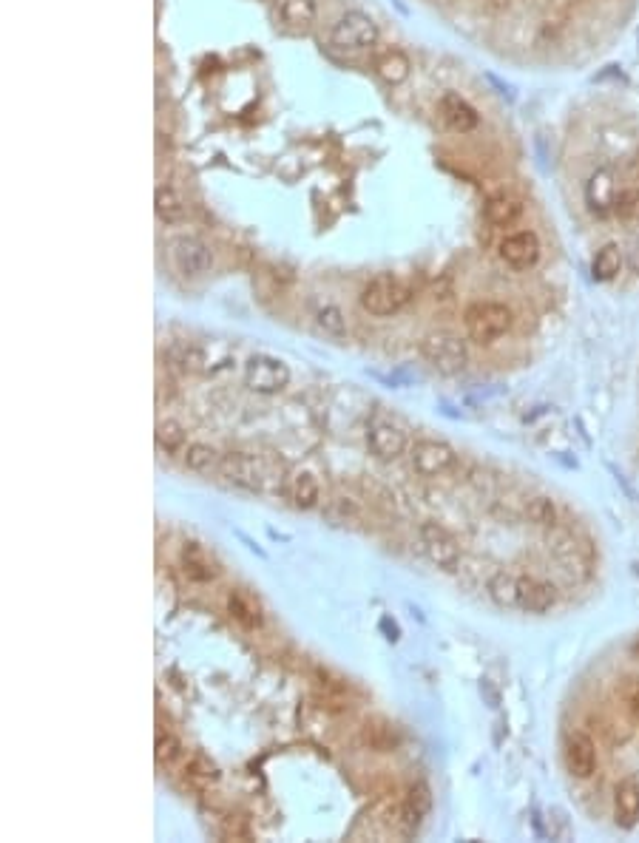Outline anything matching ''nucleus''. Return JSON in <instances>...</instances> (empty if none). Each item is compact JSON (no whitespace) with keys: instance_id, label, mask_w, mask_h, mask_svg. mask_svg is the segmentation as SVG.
<instances>
[{"instance_id":"1","label":"nucleus","mask_w":639,"mask_h":843,"mask_svg":"<svg viewBox=\"0 0 639 843\" xmlns=\"http://www.w3.org/2000/svg\"><path fill=\"white\" fill-rule=\"evenodd\" d=\"M515 313L500 301H475L463 313V327L475 344H495L497 338L512 330Z\"/></svg>"},{"instance_id":"2","label":"nucleus","mask_w":639,"mask_h":843,"mask_svg":"<svg viewBox=\"0 0 639 843\" xmlns=\"http://www.w3.org/2000/svg\"><path fill=\"white\" fill-rule=\"evenodd\" d=\"M412 299L409 287L398 276L392 273H378L373 279L367 281V287L361 290V307L370 313V316H395L401 313L404 307Z\"/></svg>"},{"instance_id":"3","label":"nucleus","mask_w":639,"mask_h":843,"mask_svg":"<svg viewBox=\"0 0 639 843\" xmlns=\"http://www.w3.org/2000/svg\"><path fill=\"white\" fill-rule=\"evenodd\" d=\"M378 43V23L364 12H344L330 29V46L344 54H361Z\"/></svg>"},{"instance_id":"4","label":"nucleus","mask_w":639,"mask_h":843,"mask_svg":"<svg viewBox=\"0 0 639 843\" xmlns=\"http://www.w3.org/2000/svg\"><path fill=\"white\" fill-rule=\"evenodd\" d=\"M409 460H412V469L418 472L421 477H444L446 472L455 469L458 463V452L444 443V440H415L409 446Z\"/></svg>"},{"instance_id":"5","label":"nucleus","mask_w":639,"mask_h":843,"mask_svg":"<svg viewBox=\"0 0 639 843\" xmlns=\"http://www.w3.org/2000/svg\"><path fill=\"white\" fill-rule=\"evenodd\" d=\"M424 358L441 372H461L469 361V350L458 335L452 333H432L421 341Z\"/></svg>"},{"instance_id":"6","label":"nucleus","mask_w":639,"mask_h":843,"mask_svg":"<svg viewBox=\"0 0 639 843\" xmlns=\"http://www.w3.org/2000/svg\"><path fill=\"white\" fill-rule=\"evenodd\" d=\"M171 262L185 279H199L213 270V253L211 247L196 236H177L171 242Z\"/></svg>"},{"instance_id":"7","label":"nucleus","mask_w":639,"mask_h":843,"mask_svg":"<svg viewBox=\"0 0 639 843\" xmlns=\"http://www.w3.org/2000/svg\"><path fill=\"white\" fill-rule=\"evenodd\" d=\"M290 381V369L287 364H282L279 358H270V355H253L245 367V387L259 392V395H273V392H282Z\"/></svg>"},{"instance_id":"8","label":"nucleus","mask_w":639,"mask_h":843,"mask_svg":"<svg viewBox=\"0 0 639 843\" xmlns=\"http://www.w3.org/2000/svg\"><path fill=\"white\" fill-rule=\"evenodd\" d=\"M421 545H424L426 557L435 562L444 571H455L461 562V551H458V540L446 531L444 526H438L435 520H429L421 526Z\"/></svg>"},{"instance_id":"9","label":"nucleus","mask_w":639,"mask_h":843,"mask_svg":"<svg viewBox=\"0 0 639 843\" xmlns=\"http://www.w3.org/2000/svg\"><path fill=\"white\" fill-rule=\"evenodd\" d=\"M316 0H273V20L284 35H307L316 23Z\"/></svg>"},{"instance_id":"10","label":"nucleus","mask_w":639,"mask_h":843,"mask_svg":"<svg viewBox=\"0 0 639 843\" xmlns=\"http://www.w3.org/2000/svg\"><path fill=\"white\" fill-rule=\"evenodd\" d=\"M367 443H370V452H373L378 460H398L401 455L409 452V440L407 432L398 426V423L384 421V418H375L367 429Z\"/></svg>"},{"instance_id":"11","label":"nucleus","mask_w":639,"mask_h":843,"mask_svg":"<svg viewBox=\"0 0 639 843\" xmlns=\"http://www.w3.org/2000/svg\"><path fill=\"white\" fill-rule=\"evenodd\" d=\"M500 259L509 264L512 270H532L534 264L540 262V239L534 230H517V233H509L503 242H500Z\"/></svg>"},{"instance_id":"12","label":"nucleus","mask_w":639,"mask_h":843,"mask_svg":"<svg viewBox=\"0 0 639 843\" xmlns=\"http://www.w3.org/2000/svg\"><path fill=\"white\" fill-rule=\"evenodd\" d=\"M557 605V588L546 580L526 577L520 574V588H517V611L526 614H546Z\"/></svg>"},{"instance_id":"13","label":"nucleus","mask_w":639,"mask_h":843,"mask_svg":"<svg viewBox=\"0 0 639 843\" xmlns=\"http://www.w3.org/2000/svg\"><path fill=\"white\" fill-rule=\"evenodd\" d=\"M222 475L231 480L233 486H242V489H250V492H259L262 489V463L256 460L253 455H245V452H231V455L222 457Z\"/></svg>"},{"instance_id":"14","label":"nucleus","mask_w":639,"mask_h":843,"mask_svg":"<svg viewBox=\"0 0 639 843\" xmlns=\"http://www.w3.org/2000/svg\"><path fill=\"white\" fill-rule=\"evenodd\" d=\"M620 194L617 188V176L611 168H597L594 174L588 176L586 182V205L597 216H605V213L614 211V199Z\"/></svg>"},{"instance_id":"15","label":"nucleus","mask_w":639,"mask_h":843,"mask_svg":"<svg viewBox=\"0 0 639 843\" xmlns=\"http://www.w3.org/2000/svg\"><path fill=\"white\" fill-rule=\"evenodd\" d=\"M597 744L586 733H574L566 741V767L574 778H591L597 773Z\"/></svg>"},{"instance_id":"16","label":"nucleus","mask_w":639,"mask_h":843,"mask_svg":"<svg viewBox=\"0 0 639 843\" xmlns=\"http://www.w3.org/2000/svg\"><path fill=\"white\" fill-rule=\"evenodd\" d=\"M438 111H441V120H444L455 134H472L480 125L478 111L469 106L461 94H455V91H446L444 97L438 100Z\"/></svg>"},{"instance_id":"17","label":"nucleus","mask_w":639,"mask_h":843,"mask_svg":"<svg viewBox=\"0 0 639 843\" xmlns=\"http://www.w3.org/2000/svg\"><path fill=\"white\" fill-rule=\"evenodd\" d=\"M614 821L620 829H634L639 824V778L628 775L614 792Z\"/></svg>"},{"instance_id":"18","label":"nucleus","mask_w":639,"mask_h":843,"mask_svg":"<svg viewBox=\"0 0 639 843\" xmlns=\"http://www.w3.org/2000/svg\"><path fill=\"white\" fill-rule=\"evenodd\" d=\"M182 565H185V574L196 582H211L219 577V565H216V560H213L202 545L196 543H188L182 548Z\"/></svg>"},{"instance_id":"19","label":"nucleus","mask_w":639,"mask_h":843,"mask_svg":"<svg viewBox=\"0 0 639 843\" xmlns=\"http://www.w3.org/2000/svg\"><path fill=\"white\" fill-rule=\"evenodd\" d=\"M483 216H486V222L495 225V228H512L517 219L523 216V202H520L517 196L509 194L492 196V199L486 202V208H483Z\"/></svg>"},{"instance_id":"20","label":"nucleus","mask_w":639,"mask_h":843,"mask_svg":"<svg viewBox=\"0 0 639 843\" xmlns=\"http://www.w3.org/2000/svg\"><path fill=\"white\" fill-rule=\"evenodd\" d=\"M375 74L387 83V86H404L412 74V63L401 49H390L375 60Z\"/></svg>"},{"instance_id":"21","label":"nucleus","mask_w":639,"mask_h":843,"mask_svg":"<svg viewBox=\"0 0 639 843\" xmlns=\"http://www.w3.org/2000/svg\"><path fill=\"white\" fill-rule=\"evenodd\" d=\"M517 588H520V574H512V571H497L492 574V580L486 582L492 602L500 608H512V611H517Z\"/></svg>"},{"instance_id":"22","label":"nucleus","mask_w":639,"mask_h":843,"mask_svg":"<svg viewBox=\"0 0 639 843\" xmlns=\"http://www.w3.org/2000/svg\"><path fill=\"white\" fill-rule=\"evenodd\" d=\"M625 256L617 245H605L597 250L594 262H591V276L597 281H614L622 273Z\"/></svg>"},{"instance_id":"23","label":"nucleus","mask_w":639,"mask_h":843,"mask_svg":"<svg viewBox=\"0 0 639 843\" xmlns=\"http://www.w3.org/2000/svg\"><path fill=\"white\" fill-rule=\"evenodd\" d=\"M154 211L165 225H177L185 219V199L171 185H160L157 196H154Z\"/></svg>"},{"instance_id":"24","label":"nucleus","mask_w":639,"mask_h":843,"mask_svg":"<svg viewBox=\"0 0 639 843\" xmlns=\"http://www.w3.org/2000/svg\"><path fill=\"white\" fill-rule=\"evenodd\" d=\"M185 466L196 475H211L216 469H222V457L208 443H191L185 449Z\"/></svg>"},{"instance_id":"25","label":"nucleus","mask_w":639,"mask_h":843,"mask_svg":"<svg viewBox=\"0 0 639 843\" xmlns=\"http://www.w3.org/2000/svg\"><path fill=\"white\" fill-rule=\"evenodd\" d=\"M526 520L537 528H557L560 523V509L551 497H532L526 503Z\"/></svg>"},{"instance_id":"26","label":"nucleus","mask_w":639,"mask_h":843,"mask_svg":"<svg viewBox=\"0 0 639 843\" xmlns=\"http://www.w3.org/2000/svg\"><path fill=\"white\" fill-rule=\"evenodd\" d=\"M228 611H231L233 619H236L239 625H245V628H259V625H262V611H259V605H256L248 594L233 591L231 597H228Z\"/></svg>"},{"instance_id":"27","label":"nucleus","mask_w":639,"mask_h":843,"mask_svg":"<svg viewBox=\"0 0 639 843\" xmlns=\"http://www.w3.org/2000/svg\"><path fill=\"white\" fill-rule=\"evenodd\" d=\"M290 497H293V503H296L299 509H313V506L319 503V483H316V477L307 475V472L293 477V483H290Z\"/></svg>"},{"instance_id":"28","label":"nucleus","mask_w":639,"mask_h":843,"mask_svg":"<svg viewBox=\"0 0 639 843\" xmlns=\"http://www.w3.org/2000/svg\"><path fill=\"white\" fill-rule=\"evenodd\" d=\"M157 446L165 455H179L185 449V429L177 421L157 423Z\"/></svg>"},{"instance_id":"29","label":"nucleus","mask_w":639,"mask_h":843,"mask_svg":"<svg viewBox=\"0 0 639 843\" xmlns=\"http://www.w3.org/2000/svg\"><path fill=\"white\" fill-rule=\"evenodd\" d=\"M614 216L622 222H637L639 219V188H620V194L614 199Z\"/></svg>"},{"instance_id":"30","label":"nucleus","mask_w":639,"mask_h":843,"mask_svg":"<svg viewBox=\"0 0 639 843\" xmlns=\"http://www.w3.org/2000/svg\"><path fill=\"white\" fill-rule=\"evenodd\" d=\"M316 324H319L324 333H330V335L347 333V318H344V313L338 310L336 304L321 307L319 313H316Z\"/></svg>"},{"instance_id":"31","label":"nucleus","mask_w":639,"mask_h":843,"mask_svg":"<svg viewBox=\"0 0 639 843\" xmlns=\"http://www.w3.org/2000/svg\"><path fill=\"white\" fill-rule=\"evenodd\" d=\"M617 696L625 704V710L639 721V679H622L617 687Z\"/></svg>"},{"instance_id":"32","label":"nucleus","mask_w":639,"mask_h":843,"mask_svg":"<svg viewBox=\"0 0 639 843\" xmlns=\"http://www.w3.org/2000/svg\"><path fill=\"white\" fill-rule=\"evenodd\" d=\"M179 753H182V744H179L171 733H160V736H157V761H160V764L177 761Z\"/></svg>"},{"instance_id":"33","label":"nucleus","mask_w":639,"mask_h":843,"mask_svg":"<svg viewBox=\"0 0 639 843\" xmlns=\"http://www.w3.org/2000/svg\"><path fill=\"white\" fill-rule=\"evenodd\" d=\"M185 773H188V778H194V781H216L219 778V773H216V767H213L211 761H205L202 756H196L188 767H185Z\"/></svg>"},{"instance_id":"34","label":"nucleus","mask_w":639,"mask_h":843,"mask_svg":"<svg viewBox=\"0 0 639 843\" xmlns=\"http://www.w3.org/2000/svg\"><path fill=\"white\" fill-rule=\"evenodd\" d=\"M628 264H631V270H634V273H639V236L634 239L631 250H628Z\"/></svg>"},{"instance_id":"35","label":"nucleus","mask_w":639,"mask_h":843,"mask_svg":"<svg viewBox=\"0 0 639 843\" xmlns=\"http://www.w3.org/2000/svg\"><path fill=\"white\" fill-rule=\"evenodd\" d=\"M631 174H634L639 179V154L634 159H631Z\"/></svg>"}]
</instances>
